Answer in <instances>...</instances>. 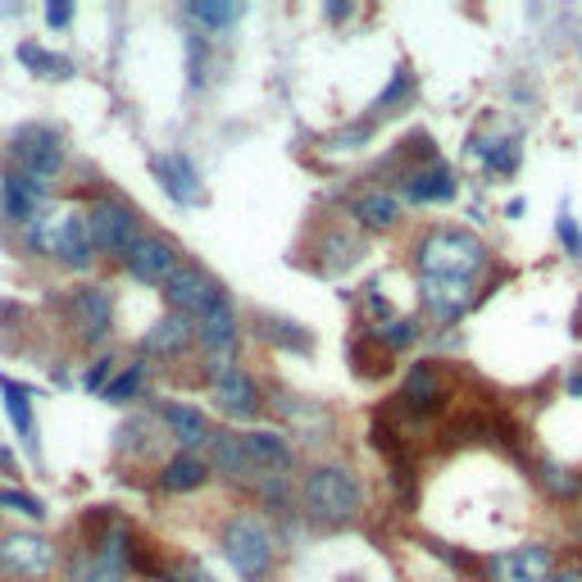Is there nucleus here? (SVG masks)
<instances>
[{
    "label": "nucleus",
    "mask_w": 582,
    "mask_h": 582,
    "mask_svg": "<svg viewBox=\"0 0 582 582\" xmlns=\"http://www.w3.org/2000/svg\"><path fill=\"white\" fill-rule=\"evenodd\" d=\"M414 264L423 278H455V282H473L488 269V247L482 237L469 228H432L419 247H414Z\"/></svg>",
    "instance_id": "1"
},
{
    "label": "nucleus",
    "mask_w": 582,
    "mask_h": 582,
    "mask_svg": "<svg viewBox=\"0 0 582 582\" xmlns=\"http://www.w3.org/2000/svg\"><path fill=\"white\" fill-rule=\"evenodd\" d=\"M301 501H305V514L319 519V523H347V519L360 514L364 488H360L355 469H347V464H319L305 478Z\"/></svg>",
    "instance_id": "2"
},
{
    "label": "nucleus",
    "mask_w": 582,
    "mask_h": 582,
    "mask_svg": "<svg viewBox=\"0 0 582 582\" xmlns=\"http://www.w3.org/2000/svg\"><path fill=\"white\" fill-rule=\"evenodd\" d=\"M28 241H32V251H41L46 260H56L64 269H91V260H96V251L82 237V214H69V210L32 219Z\"/></svg>",
    "instance_id": "3"
},
{
    "label": "nucleus",
    "mask_w": 582,
    "mask_h": 582,
    "mask_svg": "<svg viewBox=\"0 0 582 582\" xmlns=\"http://www.w3.org/2000/svg\"><path fill=\"white\" fill-rule=\"evenodd\" d=\"M223 555L232 564V573L241 582H264L269 564H273V538L269 528L251 514H237L223 523Z\"/></svg>",
    "instance_id": "4"
},
{
    "label": "nucleus",
    "mask_w": 582,
    "mask_h": 582,
    "mask_svg": "<svg viewBox=\"0 0 582 582\" xmlns=\"http://www.w3.org/2000/svg\"><path fill=\"white\" fill-rule=\"evenodd\" d=\"M82 237H87V247L91 251H101V255H119L137 241V214L114 201V197H101V201H91L87 214H82Z\"/></svg>",
    "instance_id": "5"
},
{
    "label": "nucleus",
    "mask_w": 582,
    "mask_h": 582,
    "mask_svg": "<svg viewBox=\"0 0 582 582\" xmlns=\"http://www.w3.org/2000/svg\"><path fill=\"white\" fill-rule=\"evenodd\" d=\"M14 160H19V173L32 178L37 187L51 191V182L60 178L64 169V146H60V132L46 128V123H28L14 132Z\"/></svg>",
    "instance_id": "6"
},
{
    "label": "nucleus",
    "mask_w": 582,
    "mask_h": 582,
    "mask_svg": "<svg viewBox=\"0 0 582 582\" xmlns=\"http://www.w3.org/2000/svg\"><path fill=\"white\" fill-rule=\"evenodd\" d=\"M69 328L78 332V342L96 347V342H106L110 328H114V297L106 287H73V297H69Z\"/></svg>",
    "instance_id": "7"
},
{
    "label": "nucleus",
    "mask_w": 582,
    "mask_h": 582,
    "mask_svg": "<svg viewBox=\"0 0 582 582\" xmlns=\"http://www.w3.org/2000/svg\"><path fill=\"white\" fill-rule=\"evenodd\" d=\"M164 297H169L173 314L201 319L214 301H223V287H219L205 269H197V264H178V269L169 273V282H164Z\"/></svg>",
    "instance_id": "8"
},
{
    "label": "nucleus",
    "mask_w": 582,
    "mask_h": 582,
    "mask_svg": "<svg viewBox=\"0 0 582 582\" xmlns=\"http://www.w3.org/2000/svg\"><path fill=\"white\" fill-rule=\"evenodd\" d=\"M0 569L10 578H46L56 569V546L41 532H10L0 542Z\"/></svg>",
    "instance_id": "9"
},
{
    "label": "nucleus",
    "mask_w": 582,
    "mask_h": 582,
    "mask_svg": "<svg viewBox=\"0 0 582 582\" xmlns=\"http://www.w3.org/2000/svg\"><path fill=\"white\" fill-rule=\"evenodd\" d=\"M210 397H214L219 410H223L228 419H237V423H247V419H255V414L264 410V397H260L255 378H251L247 369H237V364H228V369L214 373Z\"/></svg>",
    "instance_id": "10"
},
{
    "label": "nucleus",
    "mask_w": 582,
    "mask_h": 582,
    "mask_svg": "<svg viewBox=\"0 0 582 582\" xmlns=\"http://www.w3.org/2000/svg\"><path fill=\"white\" fill-rule=\"evenodd\" d=\"M123 269H128L137 282L164 287V282H169V273L178 269V251H173V241H164V237L137 232V241L123 251Z\"/></svg>",
    "instance_id": "11"
},
{
    "label": "nucleus",
    "mask_w": 582,
    "mask_h": 582,
    "mask_svg": "<svg viewBox=\"0 0 582 582\" xmlns=\"http://www.w3.org/2000/svg\"><path fill=\"white\" fill-rule=\"evenodd\" d=\"M555 573V560L546 546H510L492 555V578L496 582H546Z\"/></svg>",
    "instance_id": "12"
},
{
    "label": "nucleus",
    "mask_w": 582,
    "mask_h": 582,
    "mask_svg": "<svg viewBox=\"0 0 582 582\" xmlns=\"http://www.w3.org/2000/svg\"><path fill=\"white\" fill-rule=\"evenodd\" d=\"M197 342H201L210 355H219V360L237 351V314H232L228 297H223V301H214V305L197 319Z\"/></svg>",
    "instance_id": "13"
},
{
    "label": "nucleus",
    "mask_w": 582,
    "mask_h": 582,
    "mask_svg": "<svg viewBox=\"0 0 582 582\" xmlns=\"http://www.w3.org/2000/svg\"><path fill=\"white\" fill-rule=\"evenodd\" d=\"M419 297L436 319H460L473 305V287L455 282V278H423L419 282Z\"/></svg>",
    "instance_id": "14"
},
{
    "label": "nucleus",
    "mask_w": 582,
    "mask_h": 582,
    "mask_svg": "<svg viewBox=\"0 0 582 582\" xmlns=\"http://www.w3.org/2000/svg\"><path fill=\"white\" fill-rule=\"evenodd\" d=\"M455 191H460V182H455V173H451L446 164H428V169H419V173L405 178V197H410L414 205L455 201Z\"/></svg>",
    "instance_id": "15"
},
{
    "label": "nucleus",
    "mask_w": 582,
    "mask_h": 582,
    "mask_svg": "<svg viewBox=\"0 0 582 582\" xmlns=\"http://www.w3.org/2000/svg\"><path fill=\"white\" fill-rule=\"evenodd\" d=\"M41 201H46V187H37L32 178H23L19 169L0 178V205H6V219L32 223V214L41 210Z\"/></svg>",
    "instance_id": "16"
},
{
    "label": "nucleus",
    "mask_w": 582,
    "mask_h": 582,
    "mask_svg": "<svg viewBox=\"0 0 582 582\" xmlns=\"http://www.w3.org/2000/svg\"><path fill=\"white\" fill-rule=\"evenodd\" d=\"M401 401H405V410H414V414H432L436 405L446 401L442 373H436L432 364H414L410 378H405V387H401Z\"/></svg>",
    "instance_id": "17"
},
{
    "label": "nucleus",
    "mask_w": 582,
    "mask_h": 582,
    "mask_svg": "<svg viewBox=\"0 0 582 582\" xmlns=\"http://www.w3.org/2000/svg\"><path fill=\"white\" fill-rule=\"evenodd\" d=\"M155 173H160V187L178 205H197L201 201V173L191 169L187 155H160L155 160Z\"/></svg>",
    "instance_id": "18"
},
{
    "label": "nucleus",
    "mask_w": 582,
    "mask_h": 582,
    "mask_svg": "<svg viewBox=\"0 0 582 582\" xmlns=\"http://www.w3.org/2000/svg\"><path fill=\"white\" fill-rule=\"evenodd\" d=\"M191 342H197V328H191V319H182V314H164L151 332H146V355L178 360Z\"/></svg>",
    "instance_id": "19"
},
{
    "label": "nucleus",
    "mask_w": 582,
    "mask_h": 582,
    "mask_svg": "<svg viewBox=\"0 0 582 582\" xmlns=\"http://www.w3.org/2000/svg\"><path fill=\"white\" fill-rule=\"evenodd\" d=\"M160 419H164V428L173 432V442H178L182 451H197V446L210 442V423H205V414H201L197 405H178V401H169V405L160 410Z\"/></svg>",
    "instance_id": "20"
},
{
    "label": "nucleus",
    "mask_w": 582,
    "mask_h": 582,
    "mask_svg": "<svg viewBox=\"0 0 582 582\" xmlns=\"http://www.w3.org/2000/svg\"><path fill=\"white\" fill-rule=\"evenodd\" d=\"M241 446H247V460L264 473H282L291 469V446H287V436L282 432H269V428H255L241 436Z\"/></svg>",
    "instance_id": "21"
},
{
    "label": "nucleus",
    "mask_w": 582,
    "mask_h": 582,
    "mask_svg": "<svg viewBox=\"0 0 582 582\" xmlns=\"http://www.w3.org/2000/svg\"><path fill=\"white\" fill-rule=\"evenodd\" d=\"M205 478H210V464H205L201 455L182 451V455H173V460L160 469V488H164V492H197V488H205Z\"/></svg>",
    "instance_id": "22"
},
{
    "label": "nucleus",
    "mask_w": 582,
    "mask_h": 582,
    "mask_svg": "<svg viewBox=\"0 0 582 582\" xmlns=\"http://www.w3.org/2000/svg\"><path fill=\"white\" fill-rule=\"evenodd\" d=\"M0 397H6V414L19 432V442L37 455V419H32V397H28V387H14L10 378H0Z\"/></svg>",
    "instance_id": "23"
},
{
    "label": "nucleus",
    "mask_w": 582,
    "mask_h": 582,
    "mask_svg": "<svg viewBox=\"0 0 582 582\" xmlns=\"http://www.w3.org/2000/svg\"><path fill=\"white\" fill-rule=\"evenodd\" d=\"M351 219L369 232H387V228H397L401 219V201L397 197H387V191H369V197H360L351 205Z\"/></svg>",
    "instance_id": "24"
},
{
    "label": "nucleus",
    "mask_w": 582,
    "mask_h": 582,
    "mask_svg": "<svg viewBox=\"0 0 582 582\" xmlns=\"http://www.w3.org/2000/svg\"><path fill=\"white\" fill-rule=\"evenodd\" d=\"M210 464L228 478H251L255 464L247 460V446H241V436L232 432H210Z\"/></svg>",
    "instance_id": "25"
},
{
    "label": "nucleus",
    "mask_w": 582,
    "mask_h": 582,
    "mask_svg": "<svg viewBox=\"0 0 582 582\" xmlns=\"http://www.w3.org/2000/svg\"><path fill=\"white\" fill-rule=\"evenodd\" d=\"M410 96H414V73H410V69H397L392 82H387V91L373 101V114H397L401 106H410Z\"/></svg>",
    "instance_id": "26"
},
{
    "label": "nucleus",
    "mask_w": 582,
    "mask_h": 582,
    "mask_svg": "<svg viewBox=\"0 0 582 582\" xmlns=\"http://www.w3.org/2000/svg\"><path fill=\"white\" fill-rule=\"evenodd\" d=\"M187 14L205 28H228V23L241 19V6H232V0H191Z\"/></svg>",
    "instance_id": "27"
},
{
    "label": "nucleus",
    "mask_w": 582,
    "mask_h": 582,
    "mask_svg": "<svg viewBox=\"0 0 582 582\" xmlns=\"http://www.w3.org/2000/svg\"><path fill=\"white\" fill-rule=\"evenodd\" d=\"M538 478L546 482V492H551L555 501H573V496H582V478H578L573 469H560V464L542 460V473H538Z\"/></svg>",
    "instance_id": "28"
},
{
    "label": "nucleus",
    "mask_w": 582,
    "mask_h": 582,
    "mask_svg": "<svg viewBox=\"0 0 582 582\" xmlns=\"http://www.w3.org/2000/svg\"><path fill=\"white\" fill-rule=\"evenodd\" d=\"M519 155H523L519 137H501V141H492L488 151H482V160H488V169H492V173H501V178H510V173L519 169Z\"/></svg>",
    "instance_id": "29"
},
{
    "label": "nucleus",
    "mask_w": 582,
    "mask_h": 582,
    "mask_svg": "<svg viewBox=\"0 0 582 582\" xmlns=\"http://www.w3.org/2000/svg\"><path fill=\"white\" fill-rule=\"evenodd\" d=\"M141 382H146V364H128L110 387H106V401L110 405H123V401H137V392H141Z\"/></svg>",
    "instance_id": "30"
},
{
    "label": "nucleus",
    "mask_w": 582,
    "mask_h": 582,
    "mask_svg": "<svg viewBox=\"0 0 582 582\" xmlns=\"http://www.w3.org/2000/svg\"><path fill=\"white\" fill-rule=\"evenodd\" d=\"M373 337H378V347H387V351H405L419 337V323L414 319H392V323H378Z\"/></svg>",
    "instance_id": "31"
},
{
    "label": "nucleus",
    "mask_w": 582,
    "mask_h": 582,
    "mask_svg": "<svg viewBox=\"0 0 582 582\" xmlns=\"http://www.w3.org/2000/svg\"><path fill=\"white\" fill-rule=\"evenodd\" d=\"M264 337L278 347H291V351H310V332H301L297 323H287V319H264Z\"/></svg>",
    "instance_id": "32"
},
{
    "label": "nucleus",
    "mask_w": 582,
    "mask_h": 582,
    "mask_svg": "<svg viewBox=\"0 0 582 582\" xmlns=\"http://www.w3.org/2000/svg\"><path fill=\"white\" fill-rule=\"evenodd\" d=\"M19 60H23L28 69H41L46 78H69V73H73V64H69V60H56V56H41L37 46H19Z\"/></svg>",
    "instance_id": "33"
},
{
    "label": "nucleus",
    "mask_w": 582,
    "mask_h": 582,
    "mask_svg": "<svg viewBox=\"0 0 582 582\" xmlns=\"http://www.w3.org/2000/svg\"><path fill=\"white\" fill-rule=\"evenodd\" d=\"M0 510H14V514H28V519L46 514V505L37 496H28V492H0Z\"/></svg>",
    "instance_id": "34"
},
{
    "label": "nucleus",
    "mask_w": 582,
    "mask_h": 582,
    "mask_svg": "<svg viewBox=\"0 0 582 582\" xmlns=\"http://www.w3.org/2000/svg\"><path fill=\"white\" fill-rule=\"evenodd\" d=\"M555 232H560V241H564V251H569V255H582V232H578V223H573L569 214H560Z\"/></svg>",
    "instance_id": "35"
},
{
    "label": "nucleus",
    "mask_w": 582,
    "mask_h": 582,
    "mask_svg": "<svg viewBox=\"0 0 582 582\" xmlns=\"http://www.w3.org/2000/svg\"><path fill=\"white\" fill-rule=\"evenodd\" d=\"M110 373H114V360H96L91 369H87V387H91V392H106V387H110Z\"/></svg>",
    "instance_id": "36"
},
{
    "label": "nucleus",
    "mask_w": 582,
    "mask_h": 582,
    "mask_svg": "<svg viewBox=\"0 0 582 582\" xmlns=\"http://www.w3.org/2000/svg\"><path fill=\"white\" fill-rule=\"evenodd\" d=\"M82 582H123V569L119 564H106V560H91V573Z\"/></svg>",
    "instance_id": "37"
},
{
    "label": "nucleus",
    "mask_w": 582,
    "mask_h": 582,
    "mask_svg": "<svg viewBox=\"0 0 582 582\" xmlns=\"http://www.w3.org/2000/svg\"><path fill=\"white\" fill-rule=\"evenodd\" d=\"M187 51H191V82H201L205 78V46H201V37H191Z\"/></svg>",
    "instance_id": "38"
},
{
    "label": "nucleus",
    "mask_w": 582,
    "mask_h": 582,
    "mask_svg": "<svg viewBox=\"0 0 582 582\" xmlns=\"http://www.w3.org/2000/svg\"><path fill=\"white\" fill-rule=\"evenodd\" d=\"M69 19H73V6H64V0H60V6H56V0L46 6V23H51V28H64Z\"/></svg>",
    "instance_id": "39"
},
{
    "label": "nucleus",
    "mask_w": 582,
    "mask_h": 582,
    "mask_svg": "<svg viewBox=\"0 0 582 582\" xmlns=\"http://www.w3.org/2000/svg\"><path fill=\"white\" fill-rule=\"evenodd\" d=\"M546 582H582V573H578V569H564V573H551Z\"/></svg>",
    "instance_id": "40"
},
{
    "label": "nucleus",
    "mask_w": 582,
    "mask_h": 582,
    "mask_svg": "<svg viewBox=\"0 0 582 582\" xmlns=\"http://www.w3.org/2000/svg\"><path fill=\"white\" fill-rule=\"evenodd\" d=\"M328 19H351V6H328Z\"/></svg>",
    "instance_id": "41"
},
{
    "label": "nucleus",
    "mask_w": 582,
    "mask_h": 582,
    "mask_svg": "<svg viewBox=\"0 0 582 582\" xmlns=\"http://www.w3.org/2000/svg\"><path fill=\"white\" fill-rule=\"evenodd\" d=\"M569 397H582V369L569 378Z\"/></svg>",
    "instance_id": "42"
},
{
    "label": "nucleus",
    "mask_w": 582,
    "mask_h": 582,
    "mask_svg": "<svg viewBox=\"0 0 582 582\" xmlns=\"http://www.w3.org/2000/svg\"><path fill=\"white\" fill-rule=\"evenodd\" d=\"M347 582H364V578H347Z\"/></svg>",
    "instance_id": "43"
}]
</instances>
